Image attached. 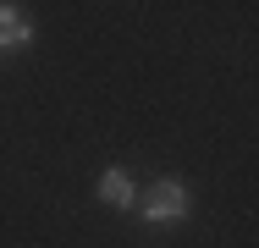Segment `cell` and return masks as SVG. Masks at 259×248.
Segmentation results:
<instances>
[{"label": "cell", "instance_id": "cell-1", "mask_svg": "<svg viewBox=\"0 0 259 248\" xmlns=\"http://www.w3.org/2000/svg\"><path fill=\"white\" fill-rule=\"evenodd\" d=\"M133 210H138L144 226H182V221L193 215V188H188L182 177H155L149 188H138Z\"/></svg>", "mask_w": 259, "mask_h": 248}, {"label": "cell", "instance_id": "cell-2", "mask_svg": "<svg viewBox=\"0 0 259 248\" xmlns=\"http://www.w3.org/2000/svg\"><path fill=\"white\" fill-rule=\"evenodd\" d=\"M94 198H100L105 210H133V198H138L133 171H127V166H105L100 182H94Z\"/></svg>", "mask_w": 259, "mask_h": 248}, {"label": "cell", "instance_id": "cell-3", "mask_svg": "<svg viewBox=\"0 0 259 248\" xmlns=\"http://www.w3.org/2000/svg\"><path fill=\"white\" fill-rule=\"evenodd\" d=\"M33 17L17 6V0H0V55H11V50H28L33 45Z\"/></svg>", "mask_w": 259, "mask_h": 248}]
</instances>
